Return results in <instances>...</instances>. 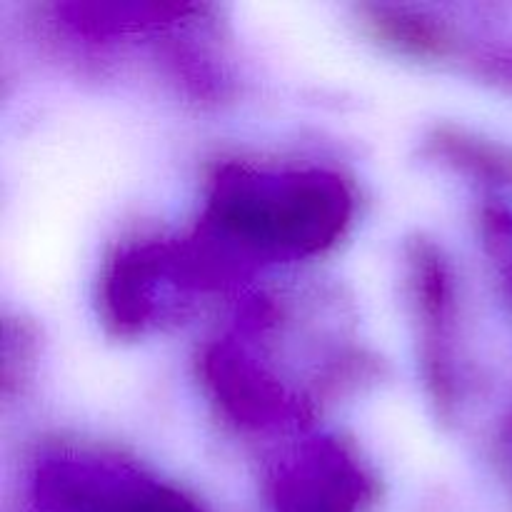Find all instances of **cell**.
Returning a JSON list of instances; mask_svg holds the SVG:
<instances>
[{
	"instance_id": "obj_2",
	"label": "cell",
	"mask_w": 512,
	"mask_h": 512,
	"mask_svg": "<svg viewBox=\"0 0 512 512\" xmlns=\"http://www.w3.org/2000/svg\"><path fill=\"white\" fill-rule=\"evenodd\" d=\"M35 490L43 512H200L178 490L105 460L45 463Z\"/></svg>"
},
{
	"instance_id": "obj_3",
	"label": "cell",
	"mask_w": 512,
	"mask_h": 512,
	"mask_svg": "<svg viewBox=\"0 0 512 512\" xmlns=\"http://www.w3.org/2000/svg\"><path fill=\"white\" fill-rule=\"evenodd\" d=\"M365 480L353 458L335 443L305 450L275 488L278 512H358Z\"/></svg>"
},
{
	"instance_id": "obj_1",
	"label": "cell",
	"mask_w": 512,
	"mask_h": 512,
	"mask_svg": "<svg viewBox=\"0 0 512 512\" xmlns=\"http://www.w3.org/2000/svg\"><path fill=\"white\" fill-rule=\"evenodd\" d=\"M348 218L350 195L335 175L230 168L215 180L200 240L238 263L293 260L333 245Z\"/></svg>"
}]
</instances>
